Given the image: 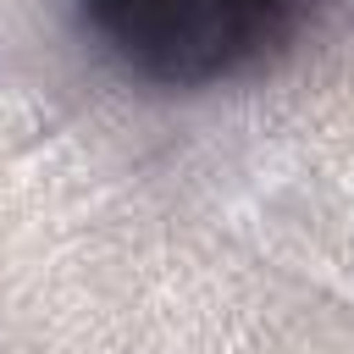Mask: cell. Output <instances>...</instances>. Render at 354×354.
Here are the masks:
<instances>
[{
	"instance_id": "cell-1",
	"label": "cell",
	"mask_w": 354,
	"mask_h": 354,
	"mask_svg": "<svg viewBox=\"0 0 354 354\" xmlns=\"http://www.w3.org/2000/svg\"><path fill=\"white\" fill-rule=\"evenodd\" d=\"M100 50L160 88H199L266 61L304 0H77Z\"/></svg>"
}]
</instances>
